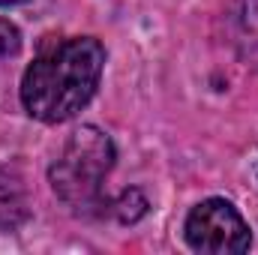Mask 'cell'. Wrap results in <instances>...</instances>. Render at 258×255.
Returning <instances> with one entry per match:
<instances>
[{
  "instance_id": "obj_3",
  "label": "cell",
  "mask_w": 258,
  "mask_h": 255,
  "mask_svg": "<svg viewBox=\"0 0 258 255\" xmlns=\"http://www.w3.org/2000/svg\"><path fill=\"white\" fill-rule=\"evenodd\" d=\"M183 237L195 252L210 255H237L246 252L252 243L249 225L237 213V207L225 198H207L195 204L186 216Z\"/></svg>"
},
{
  "instance_id": "obj_4",
  "label": "cell",
  "mask_w": 258,
  "mask_h": 255,
  "mask_svg": "<svg viewBox=\"0 0 258 255\" xmlns=\"http://www.w3.org/2000/svg\"><path fill=\"white\" fill-rule=\"evenodd\" d=\"M225 24L234 51L249 66H258V0H231Z\"/></svg>"
},
{
  "instance_id": "obj_8",
  "label": "cell",
  "mask_w": 258,
  "mask_h": 255,
  "mask_svg": "<svg viewBox=\"0 0 258 255\" xmlns=\"http://www.w3.org/2000/svg\"><path fill=\"white\" fill-rule=\"evenodd\" d=\"M15 3H24V0H0V6H15Z\"/></svg>"
},
{
  "instance_id": "obj_7",
  "label": "cell",
  "mask_w": 258,
  "mask_h": 255,
  "mask_svg": "<svg viewBox=\"0 0 258 255\" xmlns=\"http://www.w3.org/2000/svg\"><path fill=\"white\" fill-rule=\"evenodd\" d=\"M21 48V33L12 21L0 18V57H12Z\"/></svg>"
},
{
  "instance_id": "obj_5",
  "label": "cell",
  "mask_w": 258,
  "mask_h": 255,
  "mask_svg": "<svg viewBox=\"0 0 258 255\" xmlns=\"http://www.w3.org/2000/svg\"><path fill=\"white\" fill-rule=\"evenodd\" d=\"M27 219V195L15 171L0 168V228L12 231Z\"/></svg>"
},
{
  "instance_id": "obj_2",
  "label": "cell",
  "mask_w": 258,
  "mask_h": 255,
  "mask_svg": "<svg viewBox=\"0 0 258 255\" xmlns=\"http://www.w3.org/2000/svg\"><path fill=\"white\" fill-rule=\"evenodd\" d=\"M114 165V144L96 126L75 129L66 141L60 159L51 165V186L66 207L78 213L108 210L102 198V180Z\"/></svg>"
},
{
  "instance_id": "obj_6",
  "label": "cell",
  "mask_w": 258,
  "mask_h": 255,
  "mask_svg": "<svg viewBox=\"0 0 258 255\" xmlns=\"http://www.w3.org/2000/svg\"><path fill=\"white\" fill-rule=\"evenodd\" d=\"M108 210H111L123 225H132V222H138V219L147 213V198L138 189H123L114 201H108Z\"/></svg>"
},
{
  "instance_id": "obj_1",
  "label": "cell",
  "mask_w": 258,
  "mask_h": 255,
  "mask_svg": "<svg viewBox=\"0 0 258 255\" xmlns=\"http://www.w3.org/2000/svg\"><path fill=\"white\" fill-rule=\"evenodd\" d=\"M105 69V48L93 36L48 45L21 78V102L42 123L72 120L96 93Z\"/></svg>"
}]
</instances>
